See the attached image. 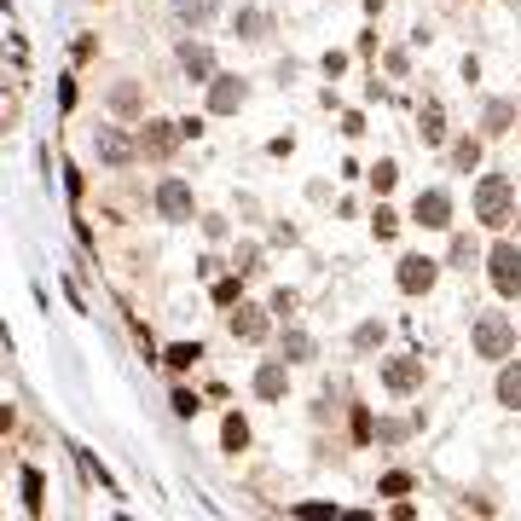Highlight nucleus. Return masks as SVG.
<instances>
[{
	"mask_svg": "<svg viewBox=\"0 0 521 521\" xmlns=\"http://www.w3.org/2000/svg\"><path fill=\"white\" fill-rule=\"evenodd\" d=\"M452 162H458V168H475V162H481V145H475V140H463V145L452 151Z\"/></svg>",
	"mask_w": 521,
	"mask_h": 521,
	"instance_id": "nucleus-22",
	"label": "nucleus"
},
{
	"mask_svg": "<svg viewBox=\"0 0 521 521\" xmlns=\"http://www.w3.org/2000/svg\"><path fill=\"white\" fill-rule=\"evenodd\" d=\"M504 122H510V105H504V99L487 105V134H504Z\"/></svg>",
	"mask_w": 521,
	"mask_h": 521,
	"instance_id": "nucleus-21",
	"label": "nucleus"
},
{
	"mask_svg": "<svg viewBox=\"0 0 521 521\" xmlns=\"http://www.w3.org/2000/svg\"><path fill=\"white\" fill-rule=\"evenodd\" d=\"M487 267H493V290L498 295H521V249L515 243H493Z\"/></svg>",
	"mask_w": 521,
	"mask_h": 521,
	"instance_id": "nucleus-2",
	"label": "nucleus"
},
{
	"mask_svg": "<svg viewBox=\"0 0 521 521\" xmlns=\"http://www.w3.org/2000/svg\"><path fill=\"white\" fill-rule=\"evenodd\" d=\"M284 354H290V359H313V336L290 330V336H284Z\"/></svg>",
	"mask_w": 521,
	"mask_h": 521,
	"instance_id": "nucleus-18",
	"label": "nucleus"
},
{
	"mask_svg": "<svg viewBox=\"0 0 521 521\" xmlns=\"http://www.w3.org/2000/svg\"><path fill=\"white\" fill-rule=\"evenodd\" d=\"M23 498L41 504V475H35V469H23Z\"/></svg>",
	"mask_w": 521,
	"mask_h": 521,
	"instance_id": "nucleus-29",
	"label": "nucleus"
},
{
	"mask_svg": "<svg viewBox=\"0 0 521 521\" xmlns=\"http://www.w3.org/2000/svg\"><path fill=\"white\" fill-rule=\"evenodd\" d=\"M382 493H388V498H400V493H411V475H406V469H394V475H382Z\"/></svg>",
	"mask_w": 521,
	"mask_h": 521,
	"instance_id": "nucleus-20",
	"label": "nucleus"
},
{
	"mask_svg": "<svg viewBox=\"0 0 521 521\" xmlns=\"http://www.w3.org/2000/svg\"><path fill=\"white\" fill-rule=\"evenodd\" d=\"M174 411H180V417H197V394H186V388H180V394H174Z\"/></svg>",
	"mask_w": 521,
	"mask_h": 521,
	"instance_id": "nucleus-28",
	"label": "nucleus"
},
{
	"mask_svg": "<svg viewBox=\"0 0 521 521\" xmlns=\"http://www.w3.org/2000/svg\"><path fill=\"white\" fill-rule=\"evenodd\" d=\"M238 105H243V81L214 75V81H209V110H214V116H232Z\"/></svg>",
	"mask_w": 521,
	"mask_h": 521,
	"instance_id": "nucleus-8",
	"label": "nucleus"
},
{
	"mask_svg": "<svg viewBox=\"0 0 521 521\" xmlns=\"http://www.w3.org/2000/svg\"><path fill=\"white\" fill-rule=\"evenodd\" d=\"M157 209H162V221H191V186L186 180H162L157 186Z\"/></svg>",
	"mask_w": 521,
	"mask_h": 521,
	"instance_id": "nucleus-5",
	"label": "nucleus"
},
{
	"mask_svg": "<svg viewBox=\"0 0 521 521\" xmlns=\"http://www.w3.org/2000/svg\"><path fill=\"white\" fill-rule=\"evenodd\" d=\"M180 64H186L191 81H214V53L203 47V41H186V47H180Z\"/></svg>",
	"mask_w": 521,
	"mask_h": 521,
	"instance_id": "nucleus-11",
	"label": "nucleus"
},
{
	"mask_svg": "<svg viewBox=\"0 0 521 521\" xmlns=\"http://www.w3.org/2000/svg\"><path fill=\"white\" fill-rule=\"evenodd\" d=\"M232 336L260 342V336H267V313H260V307H243V301H238V313H232Z\"/></svg>",
	"mask_w": 521,
	"mask_h": 521,
	"instance_id": "nucleus-12",
	"label": "nucleus"
},
{
	"mask_svg": "<svg viewBox=\"0 0 521 521\" xmlns=\"http://www.w3.org/2000/svg\"><path fill=\"white\" fill-rule=\"evenodd\" d=\"M498 400H504V406H521V365H510V371L498 377Z\"/></svg>",
	"mask_w": 521,
	"mask_h": 521,
	"instance_id": "nucleus-16",
	"label": "nucleus"
},
{
	"mask_svg": "<svg viewBox=\"0 0 521 521\" xmlns=\"http://www.w3.org/2000/svg\"><path fill=\"white\" fill-rule=\"evenodd\" d=\"M110 105H116V110H134V105H140V93H134V87H116Z\"/></svg>",
	"mask_w": 521,
	"mask_h": 521,
	"instance_id": "nucleus-27",
	"label": "nucleus"
},
{
	"mask_svg": "<svg viewBox=\"0 0 521 521\" xmlns=\"http://www.w3.org/2000/svg\"><path fill=\"white\" fill-rule=\"evenodd\" d=\"M174 18H180V23H203L209 18V0H174Z\"/></svg>",
	"mask_w": 521,
	"mask_h": 521,
	"instance_id": "nucleus-17",
	"label": "nucleus"
},
{
	"mask_svg": "<svg viewBox=\"0 0 521 521\" xmlns=\"http://www.w3.org/2000/svg\"><path fill=\"white\" fill-rule=\"evenodd\" d=\"M417 221L434 226V232L452 226V197H446V191H423V197H417Z\"/></svg>",
	"mask_w": 521,
	"mask_h": 521,
	"instance_id": "nucleus-9",
	"label": "nucleus"
},
{
	"mask_svg": "<svg viewBox=\"0 0 521 521\" xmlns=\"http://www.w3.org/2000/svg\"><path fill=\"white\" fill-rule=\"evenodd\" d=\"M446 134V127H441V105H428L423 110V140H441Z\"/></svg>",
	"mask_w": 521,
	"mask_h": 521,
	"instance_id": "nucleus-23",
	"label": "nucleus"
},
{
	"mask_svg": "<svg viewBox=\"0 0 521 521\" xmlns=\"http://www.w3.org/2000/svg\"><path fill=\"white\" fill-rule=\"evenodd\" d=\"M174 140H186L180 134V122H145V134H140V157H168Z\"/></svg>",
	"mask_w": 521,
	"mask_h": 521,
	"instance_id": "nucleus-6",
	"label": "nucleus"
},
{
	"mask_svg": "<svg viewBox=\"0 0 521 521\" xmlns=\"http://www.w3.org/2000/svg\"><path fill=\"white\" fill-rule=\"evenodd\" d=\"M394 278H400V290H406V295H423L434 278H441V260H428V255H406Z\"/></svg>",
	"mask_w": 521,
	"mask_h": 521,
	"instance_id": "nucleus-4",
	"label": "nucleus"
},
{
	"mask_svg": "<svg viewBox=\"0 0 521 521\" xmlns=\"http://www.w3.org/2000/svg\"><path fill=\"white\" fill-rule=\"evenodd\" d=\"M371 180H377V191H388V186L400 180V174H394V162H377V174H371Z\"/></svg>",
	"mask_w": 521,
	"mask_h": 521,
	"instance_id": "nucleus-26",
	"label": "nucleus"
},
{
	"mask_svg": "<svg viewBox=\"0 0 521 521\" xmlns=\"http://www.w3.org/2000/svg\"><path fill=\"white\" fill-rule=\"evenodd\" d=\"M255 394H260V400H278V394H284V365H260V371H255Z\"/></svg>",
	"mask_w": 521,
	"mask_h": 521,
	"instance_id": "nucleus-13",
	"label": "nucleus"
},
{
	"mask_svg": "<svg viewBox=\"0 0 521 521\" xmlns=\"http://www.w3.org/2000/svg\"><path fill=\"white\" fill-rule=\"evenodd\" d=\"M382 382L394 388V394H411V388L423 382V365H417V359H388V365H382Z\"/></svg>",
	"mask_w": 521,
	"mask_h": 521,
	"instance_id": "nucleus-10",
	"label": "nucleus"
},
{
	"mask_svg": "<svg viewBox=\"0 0 521 521\" xmlns=\"http://www.w3.org/2000/svg\"><path fill=\"white\" fill-rule=\"evenodd\" d=\"M93 151H99V162H110V168H122V162L140 157V145H127L116 127H99V134H93Z\"/></svg>",
	"mask_w": 521,
	"mask_h": 521,
	"instance_id": "nucleus-7",
	"label": "nucleus"
},
{
	"mask_svg": "<svg viewBox=\"0 0 521 521\" xmlns=\"http://www.w3.org/2000/svg\"><path fill=\"white\" fill-rule=\"evenodd\" d=\"M510 203H515V186L504 180V174H487V180L475 186V221H481V226H504Z\"/></svg>",
	"mask_w": 521,
	"mask_h": 521,
	"instance_id": "nucleus-1",
	"label": "nucleus"
},
{
	"mask_svg": "<svg viewBox=\"0 0 521 521\" xmlns=\"http://www.w3.org/2000/svg\"><path fill=\"white\" fill-rule=\"evenodd\" d=\"M238 29H243V41H260V35H267V12H243Z\"/></svg>",
	"mask_w": 521,
	"mask_h": 521,
	"instance_id": "nucleus-19",
	"label": "nucleus"
},
{
	"mask_svg": "<svg viewBox=\"0 0 521 521\" xmlns=\"http://www.w3.org/2000/svg\"><path fill=\"white\" fill-rule=\"evenodd\" d=\"M221 441H226V452H243V446H249V423H243L238 411L226 417V428H221Z\"/></svg>",
	"mask_w": 521,
	"mask_h": 521,
	"instance_id": "nucleus-15",
	"label": "nucleus"
},
{
	"mask_svg": "<svg viewBox=\"0 0 521 521\" xmlns=\"http://www.w3.org/2000/svg\"><path fill=\"white\" fill-rule=\"evenodd\" d=\"M214 301H221V307H232V301H238V278H221V284H214Z\"/></svg>",
	"mask_w": 521,
	"mask_h": 521,
	"instance_id": "nucleus-25",
	"label": "nucleus"
},
{
	"mask_svg": "<svg viewBox=\"0 0 521 521\" xmlns=\"http://www.w3.org/2000/svg\"><path fill=\"white\" fill-rule=\"evenodd\" d=\"M371 226H377V238H394V226H400V214H394V209H377V221H371Z\"/></svg>",
	"mask_w": 521,
	"mask_h": 521,
	"instance_id": "nucleus-24",
	"label": "nucleus"
},
{
	"mask_svg": "<svg viewBox=\"0 0 521 521\" xmlns=\"http://www.w3.org/2000/svg\"><path fill=\"white\" fill-rule=\"evenodd\" d=\"M162 359H168L174 371H191V365L203 359V347H197V342H174V347H168V354H162Z\"/></svg>",
	"mask_w": 521,
	"mask_h": 521,
	"instance_id": "nucleus-14",
	"label": "nucleus"
},
{
	"mask_svg": "<svg viewBox=\"0 0 521 521\" xmlns=\"http://www.w3.org/2000/svg\"><path fill=\"white\" fill-rule=\"evenodd\" d=\"M510 342H515V330H510V319H498V313H487L481 325H475V354H481V359H504Z\"/></svg>",
	"mask_w": 521,
	"mask_h": 521,
	"instance_id": "nucleus-3",
	"label": "nucleus"
}]
</instances>
